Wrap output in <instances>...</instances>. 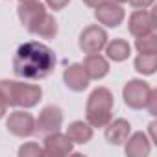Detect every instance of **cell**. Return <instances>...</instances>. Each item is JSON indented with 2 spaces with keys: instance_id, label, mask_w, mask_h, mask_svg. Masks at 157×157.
I'll return each mask as SVG.
<instances>
[{
  "instance_id": "obj_14",
  "label": "cell",
  "mask_w": 157,
  "mask_h": 157,
  "mask_svg": "<svg viewBox=\"0 0 157 157\" xmlns=\"http://www.w3.org/2000/svg\"><path fill=\"white\" fill-rule=\"evenodd\" d=\"M82 67L87 72L89 80H102L109 74V61L100 54H87Z\"/></svg>"
},
{
  "instance_id": "obj_27",
  "label": "cell",
  "mask_w": 157,
  "mask_h": 157,
  "mask_svg": "<svg viewBox=\"0 0 157 157\" xmlns=\"http://www.w3.org/2000/svg\"><path fill=\"white\" fill-rule=\"evenodd\" d=\"M6 111H8V104H6V100L2 96H0V118L6 115Z\"/></svg>"
},
{
  "instance_id": "obj_19",
  "label": "cell",
  "mask_w": 157,
  "mask_h": 157,
  "mask_svg": "<svg viewBox=\"0 0 157 157\" xmlns=\"http://www.w3.org/2000/svg\"><path fill=\"white\" fill-rule=\"evenodd\" d=\"M157 68V54H139L135 57V70L144 76L155 74Z\"/></svg>"
},
{
  "instance_id": "obj_17",
  "label": "cell",
  "mask_w": 157,
  "mask_h": 157,
  "mask_svg": "<svg viewBox=\"0 0 157 157\" xmlns=\"http://www.w3.org/2000/svg\"><path fill=\"white\" fill-rule=\"evenodd\" d=\"M30 33H33V35H37V37H41V39H54V37L57 35V22H56V19L46 11V13L43 15V19L30 30Z\"/></svg>"
},
{
  "instance_id": "obj_25",
  "label": "cell",
  "mask_w": 157,
  "mask_h": 157,
  "mask_svg": "<svg viewBox=\"0 0 157 157\" xmlns=\"http://www.w3.org/2000/svg\"><path fill=\"white\" fill-rule=\"evenodd\" d=\"M148 128H150V140H151V142H157V137H155V128H157V122H155V120H153V122H150V126H148Z\"/></svg>"
},
{
  "instance_id": "obj_3",
  "label": "cell",
  "mask_w": 157,
  "mask_h": 157,
  "mask_svg": "<svg viewBox=\"0 0 157 157\" xmlns=\"http://www.w3.org/2000/svg\"><path fill=\"white\" fill-rule=\"evenodd\" d=\"M113 107H115L113 93L105 87H98L87 98L85 118L93 128H105L113 118Z\"/></svg>"
},
{
  "instance_id": "obj_8",
  "label": "cell",
  "mask_w": 157,
  "mask_h": 157,
  "mask_svg": "<svg viewBox=\"0 0 157 157\" xmlns=\"http://www.w3.org/2000/svg\"><path fill=\"white\" fill-rule=\"evenodd\" d=\"M94 17L100 24L107 26V28H117L124 22V17H126V11L120 4L113 2V0H105L100 6L94 8Z\"/></svg>"
},
{
  "instance_id": "obj_5",
  "label": "cell",
  "mask_w": 157,
  "mask_h": 157,
  "mask_svg": "<svg viewBox=\"0 0 157 157\" xmlns=\"http://www.w3.org/2000/svg\"><path fill=\"white\" fill-rule=\"evenodd\" d=\"M80 50L83 54H100L105 44H107V33L104 28L93 24V26H87L82 33H80Z\"/></svg>"
},
{
  "instance_id": "obj_7",
  "label": "cell",
  "mask_w": 157,
  "mask_h": 157,
  "mask_svg": "<svg viewBox=\"0 0 157 157\" xmlns=\"http://www.w3.org/2000/svg\"><path fill=\"white\" fill-rule=\"evenodd\" d=\"M6 128L15 137H32L35 133V118L28 111H13L6 120Z\"/></svg>"
},
{
  "instance_id": "obj_26",
  "label": "cell",
  "mask_w": 157,
  "mask_h": 157,
  "mask_svg": "<svg viewBox=\"0 0 157 157\" xmlns=\"http://www.w3.org/2000/svg\"><path fill=\"white\" fill-rule=\"evenodd\" d=\"M82 2H83L85 6H89V8H96V6H100L102 2H105V0H82Z\"/></svg>"
},
{
  "instance_id": "obj_13",
  "label": "cell",
  "mask_w": 157,
  "mask_h": 157,
  "mask_svg": "<svg viewBox=\"0 0 157 157\" xmlns=\"http://www.w3.org/2000/svg\"><path fill=\"white\" fill-rule=\"evenodd\" d=\"M128 157H146L151 151V140L148 139L146 133L137 131V133H129V137L126 139V148H124Z\"/></svg>"
},
{
  "instance_id": "obj_9",
  "label": "cell",
  "mask_w": 157,
  "mask_h": 157,
  "mask_svg": "<svg viewBox=\"0 0 157 157\" xmlns=\"http://www.w3.org/2000/svg\"><path fill=\"white\" fill-rule=\"evenodd\" d=\"M128 30L133 37H140V35H148L151 32H155V17L151 11L148 10H137L129 15L128 21Z\"/></svg>"
},
{
  "instance_id": "obj_15",
  "label": "cell",
  "mask_w": 157,
  "mask_h": 157,
  "mask_svg": "<svg viewBox=\"0 0 157 157\" xmlns=\"http://www.w3.org/2000/svg\"><path fill=\"white\" fill-rule=\"evenodd\" d=\"M131 133V124L126 118H117L105 126V140L113 146L124 144Z\"/></svg>"
},
{
  "instance_id": "obj_10",
  "label": "cell",
  "mask_w": 157,
  "mask_h": 157,
  "mask_svg": "<svg viewBox=\"0 0 157 157\" xmlns=\"http://www.w3.org/2000/svg\"><path fill=\"white\" fill-rule=\"evenodd\" d=\"M72 148H74L72 140H70L67 135L59 133V131L50 133V135L44 137L43 151H44V155H48V157H63V155H70V153H72Z\"/></svg>"
},
{
  "instance_id": "obj_4",
  "label": "cell",
  "mask_w": 157,
  "mask_h": 157,
  "mask_svg": "<svg viewBox=\"0 0 157 157\" xmlns=\"http://www.w3.org/2000/svg\"><path fill=\"white\" fill-rule=\"evenodd\" d=\"M150 93H151V87L144 80H129L124 85L122 96H124V102H126L128 107L139 111V109H144L146 107V102L150 98Z\"/></svg>"
},
{
  "instance_id": "obj_22",
  "label": "cell",
  "mask_w": 157,
  "mask_h": 157,
  "mask_svg": "<svg viewBox=\"0 0 157 157\" xmlns=\"http://www.w3.org/2000/svg\"><path fill=\"white\" fill-rule=\"evenodd\" d=\"M144 109H148V113H150L151 117H155V115H157V91H153V89H151L150 98H148V102H146V107H144Z\"/></svg>"
},
{
  "instance_id": "obj_11",
  "label": "cell",
  "mask_w": 157,
  "mask_h": 157,
  "mask_svg": "<svg viewBox=\"0 0 157 157\" xmlns=\"http://www.w3.org/2000/svg\"><path fill=\"white\" fill-rule=\"evenodd\" d=\"M63 82H65V85L70 89V91H74V93H82V91H85L87 87H89V76H87V72L83 70V67L80 65V63H72L70 67H67L65 68V72H63Z\"/></svg>"
},
{
  "instance_id": "obj_1",
  "label": "cell",
  "mask_w": 157,
  "mask_h": 157,
  "mask_svg": "<svg viewBox=\"0 0 157 157\" xmlns=\"http://www.w3.org/2000/svg\"><path fill=\"white\" fill-rule=\"evenodd\" d=\"M56 68V54L39 41L21 44L13 57V72L24 80H43Z\"/></svg>"
},
{
  "instance_id": "obj_20",
  "label": "cell",
  "mask_w": 157,
  "mask_h": 157,
  "mask_svg": "<svg viewBox=\"0 0 157 157\" xmlns=\"http://www.w3.org/2000/svg\"><path fill=\"white\" fill-rule=\"evenodd\" d=\"M135 48L139 54H157V33L151 32L148 35H140L135 39Z\"/></svg>"
},
{
  "instance_id": "obj_21",
  "label": "cell",
  "mask_w": 157,
  "mask_h": 157,
  "mask_svg": "<svg viewBox=\"0 0 157 157\" xmlns=\"http://www.w3.org/2000/svg\"><path fill=\"white\" fill-rule=\"evenodd\" d=\"M41 155H44V151L37 142H26L24 146L19 148V157H41Z\"/></svg>"
},
{
  "instance_id": "obj_28",
  "label": "cell",
  "mask_w": 157,
  "mask_h": 157,
  "mask_svg": "<svg viewBox=\"0 0 157 157\" xmlns=\"http://www.w3.org/2000/svg\"><path fill=\"white\" fill-rule=\"evenodd\" d=\"M113 2H117V4H122V2H128V0H113Z\"/></svg>"
},
{
  "instance_id": "obj_23",
  "label": "cell",
  "mask_w": 157,
  "mask_h": 157,
  "mask_svg": "<svg viewBox=\"0 0 157 157\" xmlns=\"http://www.w3.org/2000/svg\"><path fill=\"white\" fill-rule=\"evenodd\" d=\"M46 4H48L50 10L59 11V10H63V8H67L70 4V0H46Z\"/></svg>"
},
{
  "instance_id": "obj_6",
  "label": "cell",
  "mask_w": 157,
  "mask_h": 157,
  "mask_svg": "<svg viewBox=\"0 0 157 157\" xmlns=\"http://www.w3.org/2000/svg\"><path fill=\"white\" fill-rule=\"evenodd\" d=\"M63 126V111L57 105H46L39 113V118L35 120V131L41 135H50L59 131Z\"/></svg>"
},
{
  "instance_id": "obj_24",
  "label": "cell",
  "mask_w": 157,
  "mask_h": 157,
  "mask_svg": "<svg viewBox=\"0 0 157 157\" xmlns=\"http://www.w3.org/2000/svg\"><path fill=\"white\" fill-rule=\"evenodd\" d=\"M128 2L135 8V10H146V8H150L155 0H128Z\"/></svg>"
},
{
  "instance_id": "obj_2",
  "label": "cell",
  "mask_w": 157,
  "mask_h": 157,
  "mask_svg": "<svg viewBox=\"0 0 157 157\" xmlns=\"http://www.w3.org/2000/svg\"><path fill=\"white\" fill-rule=\"evenodd\" d=\"M0 96L8 104V107H35L41 102L43 89L33 83H22L13 80H2L0 82Z\"/></svg>"
},
{
  "instance_id": "obj_29",
  "label": "cell",
  "mask_w": 157,
  "mask_h": 157,
  "mask_svg": "<svg viewBox=\"0 0 157 157\" xmlns=\"http://www.w3.org/2000/svg\"><path fill=\"white\" fill-rule=\"evenodd\" d=\"M19 2H37V0H19Z\"/></svg>"
},
{
  "instance_id": "obj_18",
  "label": "cell",
  "mask_w": 157,
  "mask_h": 157,
  "mask_svg": "<svg viewBox=\"0 0 157 157\" xmlns=\"http://www.w3.org/2000/svg\"><path fill=\"white\" fill-rule=\"evenodd\" d=\"M105 54H107V57H109L111 61L120 63V61H126V59L129 57L131 46H129V43L124 41V39H113L111 43L105 44Z\"/></svg>"
},
{
  "instance_id": "obj_16",
  "label": "cell",
  "mask_w": 157,
  "mask_h": 157,
  "mask_svg": "<svg viewBox=\"0 0 157 157\" xmlns=\"http://www.w3.org/2000/svg\"><path fill=\"white\" fill-rule=\"evenodd\" d=\"M65 135L72 140V144H87L93 139V126L87 120H74L72 124H68Z\"/></svg>"
},
{
  "instance_id": "obj_12",
  "label": "cell",
  "mask_w": 157,
  "mask_h": 157,
  "mask_svg": "<svg viewBox=\"0 0 157 157\" xmlns=\"http://www.w3.org/2000/svg\"><path fill=\"white\" fill-rule=\"evenodd\" d=\"M44 13H46V8L39 2V0L37 2H21L19 8H17V15H19L21 22L24 24V28L28 32L43 19Z\"/></svg>"
}]
</instances>
